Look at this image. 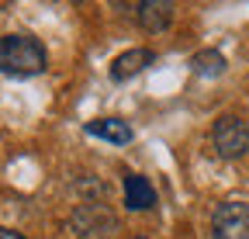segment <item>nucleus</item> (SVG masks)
<instances>
[{
    "mask_svg": "<svg viewBox=\"0 0 249 239\" xmlns=\"http://www.w3.org/2000/svg\"><path fill=\"white\" fill-rule=\"evenodd\" d=\"M49 66V52L35 35H0V73L14 76V80H28L38 76Z\"/></svg>",
    "mask_w": 249,
    "mask_h": 239,
    "instance_id": "nucleus-1",
    "label": "nucleus"
},
{
    "mask_svg": "<svg viewBox=\"0 0 249 239\" xmlns=\"http://www.w3.org/2000/svg\"><path fill=\"white\" fill-rule=\"evenodd\" d=\"M211 149L222 160H242L249 153V125L239 114H222L211 125Z\"/></svg>",
    "mask_w": 249,
    "mask_h": 239,
    "instance_id": "nucleus-2",
    "label": "nucleus"
},
{
    "mask_svg": "<svg viewBox=\"0 0 249 239\" xmlns=\"http://www.w3.org/2000/svg\"><path fill=\"white\" fill-rule=\"evenodd\" d=\"M211 236L214 239H249V204L222 201L211 212Z\"/></svg>",
    "mask_w": 249,
    "mask_h": 239,
    "instance_id": "nucleus-3",
    "label": "nucleus"
},
{
    "mask_svg": "<svg viewBox=\"0 0 249 239\" xmlns=\"http://www.w3.org/2000/svg\"><path fill=\"white\" fill-rule=\"evenodd\" d=\"M152 49H128V52H121L111 59V80L114 83H124V80H132L139 76L145 66H152Z\"/></svg>",
    "mask_w": 249,
    "mask_h": 239,
    "instance_id": "nucleus-4",
    "label": "nucleus"
},
{
    "mask_svg": "<svg viewBox=\"0 0 249 239\" xmlns=\"http://www.w3.org/2000/svg\"><path fill=\"white\" fill-rule=\"evenodd\" d=\"M124 204L128 212H149L156 204V187L142 173H124Z\"/></svg>",
    "mask_w": 249,
    "mask_h": 239,
    "instance_id": "nucleus-5",
    "label": "nucleus"
},
{
    "mask_svg": "<svg viewBox=\"0 0 249 239\" xmlns=\"http://www.w3.org/2000/svg\"><path fill=\"white\" fill-rule=\"evenodd\" d=\"M135 18L145 32H163L173 21V4L170 0H139L135 4Z\"/></svg>",
    "mask_w": 249,
    "mask_h": 239,
    "instance_id": "nucleus-6",
    "label": "nucleus"
},
{
    "mask_svg": "<svg viewBox=\"0 0 249 239\" xmlns=\"http://www.w3.org/2000/svg\"><path fill=\"white\" fill-rule=\"evenodd\" d=\"M83 132L93 135V139L114 142V146H128L132 142V125L121 122V118H93V122L83 125Z\"/></svg>",
    "mask_w": 249,
    "mask_h": 239,
    "instance_id": "nucleus-7",
    "label": "nucleus"
},
{
    "mask_svg": "<svg viewBox=\"0 0 249 239\" xmlns=\"http://www.w3.org/2000/svg\"><path fill=\"white\" fill-rule=\"evenodd\" d=\"M225 55L218 52V49H201V52H194L191 55V70L197 73V76H222L225 73Z\"/></svg>",
    "mask_w": 249,
    "mask_h": 239,
    "instance_id": "nucleus-8",
    "label": "nucleus"
},
{
    "mask_svg": "<svg viewBox=\"0 0 249 239\" xmlns=\"http://www.w3.org/2000/svg\"><path fill=\"white\" fill-rule=\"evenodd\" d=\"M0 239H28V236L18 232V229H0Z\"/></svg>",
    "mask_w": 249,
    "mask_h": 239,
    "instance_id": "nucleus-9",
    "label": "nucleus"
},
{
    "mask_svg": "<svg viewBox=\"0 0 249 239\" xmlns=\"http://www.w3.org/2000/svg\"><path fill=\"white\" fill-rule=\"evenodd\" d=\"M135 239H145V236H135Z\"/></svg>",
    "mask_w": 249,
    "mask_h": 239,
    "instance_id": "nucleus-10",
    "label": "nucleus"
}]
</instances>
